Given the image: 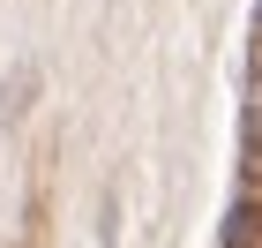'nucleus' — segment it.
<instances>
[{"instance_id": "f257e3e1", "label": "nucleus", "mask_w": 262, "mask_h": 248, "mask_svg": "<svg viewBox=\"0 0 262 248\" xmlns=\"http://www.w3.org/2000/svg\"><path fill=\"white\" fill-rule=\"evenodd\" d=\"M247 158H262V83H255V105H247Z\"/></svg>"}, {"instance_id": "f03ea898", "label": "nucleus", "mask_w": 262, "mask_h": 248, "mask_svg": "<svg viewBox=\"0 0 262 248\" xmlns=\"http://www.w3.org/2000/svg\"><path fill=\"white\" fill-rule=\"evenodd\" d=\"M247 61H255V83H262V23H255V45H247Z\"/></svg>"}]
</instances>
